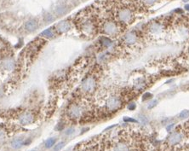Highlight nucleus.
Wrapping results in <instances>:
<instances>
[{
	"label": "nucleus",
	"mask_w": 189,
	"mask_h": 151,
	"mask_svg": "<svg viewBox=\"0 0 189 151\" xmlns=\"http://www.w3.org/2000/svg\"><path fill=\"white\" fill-rule=\"evenodd\" d=\"M79 28H80L81 32L83 33V34L88 36V37L94 36L96 30L94 22L91 19H88V18H83V21L81 20Z\"/></svg>",
	"instance_id": "1"
},
{
	"label": "nucleus",
	"mask_w": 189,
	"mask_h": 151,
	"mask_svg": "<svg viewBox=\"0 0 189 151\" xmlns=\"http://www.w3.org/2000/svg\"><path fill=\"white\" fill-rule=\"evenodd\" d=\"M102 31L108 36H117L119 33V26L115 21H106L102 26Z\"/></svg>",
	"instance_id": "2"
},
{
	"label": "nucleus",
	"mask_w": 189,
	"mask_h": 151,
	"mask_svg": "<svg viewBox=\"0 0 189 151\" xmlns=\"http://www.w3.org/2000/svg\"><path fill=\"white\" fill-rule=\"evenodd\" d=\"M122 107V101L118 97H110L106 101V108L110 112L118 111Z\"/></svg>",
	"instance_id": "3"
},
{
	"label": "nucleus",
	"mask_w": 189,
	"mask_h": 151,
	"mask_svg": "<svg viewBox=\"0 0 189 151\" xmlns=\"http://www.w3.org/2000/svg\"><path fill=\"white\" fill-rule=\"evenodd\" d=\"M96 87V80L93 76H89L85 78L81 84L82 91L86 93H92Z\"/></svg>",
	"instance_id": "4"
},
{
	"label": "nucleus",
	"mask_w": 189,
	"mask_h": 151,
	"mask_svg": "<svg viewBox=\"0 0 189 151\" xmlns=\"http://www.w3.org/2000/svg\"><path fill=\"white\" fill-rule=\"evenodd\" d=\"M118 19L120 22L129 24L133 20V13L129 8H122L118 12Z\"/></svg>",
	"instance_id": "5"
},
{
	"label": "nucleus",
	"mask_w": 189,
	"mask_h": 151,
	"mask_svg": "<svg viewBox=\"0 0 189 151\" xmlns=\"http://www.w3.org/2000/svg\"><path fill=\"white\" fill-rule=\"evenodd\" d=\"M83 112H84V109H83V108H82L81 105L74 103V104H72V105L69 107L67 113H68V115H69L70 118L77 120V119L80 118V117L82 116Z\"/></svg>",
	"instance_id": "6"
},
{
	"label": "nucleus",
	"mask_w": 189,
	"mask_h": 151,
	"mask_svg": "<svg viewBox=\"0 0 189 151\" xmlns=\"http://www.w3.org/2000/svg\"><path fill=\"white\" fill-rule=\"evenodd\" d=\"M19 122L22 126H28L34 122V115L30 111L22 112L19 115Z\"/></svg>",
	"instance_id": "7"
},
{
	"label": "nucleus",
	"mask_w": 189,
	"mask_h": 151,
	"mask_svg": "<svg viewBox=\"0 0 189 151\" xmlns=\"http://www.w3.org/2000/svg\"><path fill=\"white\" fill-rule=\"evenodd\" d=\"M55 31H57L59 33H64L70 30V28H71V24H70L68 21H61L55 25Z\"/></svg>",
	"instance_id": "8"
},
{
	"label": "nucleus",
	"mask_w": 189,
	"mask_h": 151,
	"mask_svg": "<svg viewBox=\"0 0 189 151\" xmlns=\"http://www.w3.org/2000/svg\"><path fill=\"white\" fill-rule=\"evenodd\" d=\"M182 139V135L179 131H175L171 133L168 138V143L169 145H176L181 143Z\"/></svg>",
	"instance_id": "9"
},
{
	"label": "nucleus",
	"mask_w": 189,
	"mask_h": 151,
	"mask_svg": "<svg viewBox=\"0 0 189 151\" xmlns=\"http://www.w3.org/2000/svg\"><path fill=\"white\" fill-rule=\"evenodd\" d=\"M136 41L137 35L134 32H130V33H126V35L124 36V42L127 45H133V44L136 43Z\"/></svg>",
	"instance_id": "10"
},
{
	"label": "nucleus",
	"mask_w": 189,
	"mask_h": 151,
	"mask_svg": "<svg viewBox=\"0 0 189 151\" xmlns=\"http://www.w3.org/2000/svg\"><path fill=\"white\" fill-rule=\"evenodd\" d=\"M38 24L37 21L30 20V21H26V22L25 23L24 28H25V30L27 31V32H33L38 28Z\"/></svg>",
	"instance_id": "11"
},
{
	"label": "nucleus",
	"mask_w": 189,
	"mask_h": 151,
	"mask_svg": "<svg viewBox=\"0 0 189 151\" xmlns=\"http://www.w3.org/2000/svg\"><path fill=\"white\" fill-rule=\"evenodd\" d=\"M113 151H130L129 145L124 142H119L113 146Z\"/></svg>",
	"instance_id": "12"
},
{
	"label": "nucleus",
	"mask_w": 189,
	"mask_h": 151,
	"mask_svg": "<svg viewBox=\"0 0 189 151\" xmlns=\"http://www.w3.org/2000/svg\"><path fill=\"white\" fill-rule=\"evenodd\" d=\"M55 29L54 28H48V29H45L44 31H43L42 33H40V36L41 37H43V38H51L53 37H55Z\"/></svg>",
	"instance_id": "13"
},
{
	"label": "nucleus",
	"mask_w": 189,
	"mask_h": 151,
	"mask_svg": "<svg viewBox=\"0 0 189 151\" xmlns=\"http://www.w3.org/2000/svg\"><path fill=\"white\" fill-rule=\"evenodd\" d=\"M22 145H24V139L22 138H15V139L12 140V142L10 143V146L14 149H18Z\"/></svg>",
	"instance_id": "14"
},
{
	"label": "nucleus",
	"mask_w": 189,
	"mask_h": 151,
	"mask_svg": "<svg viewBox=\"0 0 189 151\" xmlns=\"http://www.w3.org/2000/svg\"><path fill=\"white\" fill-rule=\"evenodd\" d=\"M67 11H68V9L65 5H60L56 7V9H55V13H56L58 16H63V15L66 14Z\"/></svg>",
	"instance_id": "15"
},
{
	"label": "nucleus",
	"mask_w": 189,
	"mask_h": 151,
	"mask_svg": "<svg viewBox=\"0 0 189 151\" xmlns=\"http://www.w3.org/2000/svg\"><path fill=\"white\" fill-rule=\"evenodd\" d=\"M55 143H56V139H55V138H50L45 141L44 146H45V148H52L53 146H55Z\"/></svg>",
	"instance_id": "16"
},
{
	"label": "nucleus",
	"mask_w": 189,
	"mask_h": 151,
	"mask_svg": "<svg viewBox=\"0 0 189 151\" xmlns=\"http://www.w3.org/2000/svg\"><path fill=\"white\" fill-rule=\"evenodd\" d=\"M101 43L104 47L108 48L109 46H111V45H112V40L106 37H102L101 38Z\"/></svg>",
	"instance_id": "17"
},
{
	"label": "nucleus",
	"mask_w": 189,
	"mask_h": 151,
	"mask_svg": "<svg viewBox=\"0 0 189 151\" xmlns=\"http://www.w3.org/2000/svg\"><path fill=\"white\" fill-rule=\"evenodd\" d=\"M65 146V143L64 142H60L58 143L57 144H55L54 147V151H60L61 148Z\"/></svg>",
	"instance_id": "18"
},
{
	"label": "nucleus",
	"mask_w": 189,
	"mask_h": 151,
	"mask_svg": "<svg viewBox=\"0 0 189 151\" xmlns=\"http://www.w3.org/2000/svg\"><path fill=\"white\" fill-rule=\"evenodd\" d=\"M179 117H180L181 119H186L189 117V110H183L181 111L180 114H179Z\"/></svg>",
	"instance_id": "19"
},
{
	"label": "nucleus",
	"mask_w": 189,
	"mask_h": 151,
	"mask_svg": "<svg viewBox=\"0 0 189 151\" xmlns=\"http://www.w3.org/2000/svg\"><path fill=\"white\" fill-rule=\"evenodd\" d=\"M123 121L127 123H137V120L135 119L130 118V117H123Z\"/></svg>",
	"instance_id": "20"
},
{
	"label": "nucleus",
	"mask_w": 189,
	"mask_h": 151,
	"mask_svg": "<svg viewBox=\"0 0 189 151\" xmlns=\"http://www.w3.org/2000/svg\"><path fill=\"white\" fill-rule=\"evenodd\" d=\"M157 104H158L157 100H152V101L147 104V108H148V109H152V108H153L154 107H156Z\"/></svg>",
	"instance_id": "21"
},
{
	"label": "nucleus",
	"mask_w": 189,
	"mask_h": 151,
	"mask_svg": "<svg viewBox=\"0 0 189 151\" xmlns=\"http://www.w3.org/2000/svg\"><path fill=\"white\" fill-rule=\"evenodd\" d=\"M151 30L153 32V33H157V32H159L160 31V25H159V24L155 23L152 25V26L151 28Z\"/></svg>",
	"instance_id": "22"
},
{
	"label": "nucleus",
	"mask_w": 189,
	"mask_h": 151,
	"mask_svg": "<svg viewBox=\"0 0 189 151\" xmlns=\"http://www.w3.org/2000/svg\"><path fill=\"white\" fill-rule=\"evenodd\" d=\"M54 20V17L52 16V15L50 14H46L44 16V21L46 22H50V21H52Z\"/></svg>",
	"instance_id": "23"
},
{
	"label": "nucleus",
	"mask_w": 189,
	"mask_h": 151,
	"mask_svg": "<svg viewBox=\"0 0 189 151\" xmlns=\"http://www.w3.org/2000/svg\"><path fill=\"white\" fill-rule=\"evenodd\" d=\"M152 94H151L150 92H147V93H145L143 95L142 99H143V101H146V100H148L150 98H152Z\"/></svg>",
	"instance_id": "24"
},
{
	"label": "nucleus",
	"mask_w": 189,
	"mask_h": 151,
	"mask_svg": "<svg viewBox=\"0 0 189 151\" xmlns=\"http://www.w3.org/2000/svg\"><path fill=\"white\" fill-rule=\"evenodd\" d=\"M157 0H142V2L147 4V5H152L154 3H156Z\"/></svg>",
	"instance_id": "25"
},
{
	"label": "nucleus",
	"mask_w": 189,
	"mask_h": 151,
	"mask_svg": "<svg viewBox=\"0 0 189 151\" xmlns=\"http://www.w3.org/2000/svg\"><path fill=\"white\" fill-rule=\"evenodd\" d=\"M74 132H75V129L71 127V128H68L66 131H65V134L67 136H70V135H72V134H73Z\"/></svg>",
	"instance_id": "26"
},
{
	"label": "nucleus",
	"mask_w": 189,
	"mask_h": 151,
	"mask_svg": "<svg viewBox=\"0 0 189 151\" xmlns=\"http://www.w3.org/2000/svg\"><path fill=\"white\" fill-rule=\"evenodd\" d=\"M128 109L129 110H135V108H136V104H135V103H129V105H128Z\"/></svg>",
	"instance_id": "27"
},
{
	"label": "nucleus",
	"mask_w": 189,
	"mask_h": 151,
	"mask_svg": "<svg viewBox=\"0 0 189 151\" xmlns=\"http://www.w3.org/2000/svg\"><path fill=\"white\" fill-rule=\"evenodd\" d=\"M175 126V124L174 123H171L170 125H169V126H167V127H166V130L168 131H171V129Z\"/></svg>",
	"instance_id": "28"
},
{
	"label": "nucleus",
	"mask_w": 189,
	"mask_h": 151,
	"mask_svg": "<svg viewBox=\"0 0 189 151\" xmlns=\"http://www.w3.org/2000/svg\"><path fill=\"white\" fill-rule=\"evenodd\" d=\"M185 9L187 11H189V4H186V5H185Z\"/></svg>",
	"instance_id": "29"
},
{
	"label": "nucleus",
	"mask_w": 189,
	"mask_h": 151,
	"mask_svg": "<svg viewBox=\"0 0 189 151\" xmlns=\"http://www.w3.org/2000/svg\"><path fill=\"white\" fill-rule=\"evenodd\" d=\"M32 151H36V150H32Z\"/></svg>",
	"instance_id": "30"
}]
</instances>
